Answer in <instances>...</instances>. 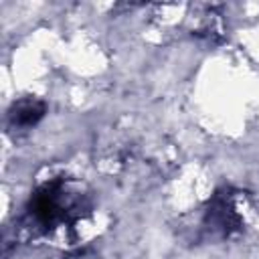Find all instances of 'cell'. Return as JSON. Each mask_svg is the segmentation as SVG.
<instances>
[{"label":"cell","mask_w":259,"mask_h":259,"mask_svg":"<svg viewBox=\"0 0 259 259\" xmlns=\"http://www.w3.org/2000/svg\"><path fill=\"white\" fill-rule=\"evenodd\" d=\"M45 103L38 99H20L18 103H14V107L10 109V121L14 127H22L28 130L32 125L38 123V119L45 115Z\"/></svg>","instance_id":"2"},{"label":"cell","mask_w":259,"mask_h":259,"mask_svg":"<svg viewBox=\"0 0 259 259\" xmlns=\"http://www.w3.org/2000/svg\"><path fill=\"white\" fill-rule=\"evenodd\" d=\"M206 225H208V229H212L221 235H231L233 231L239 229L241 217L237 214V208H235L231 196L219 194L212 200V204L206 210Z\"/></svg>","instance_id":"1"}]
</instances>
